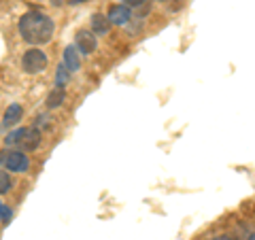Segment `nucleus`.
<instances>
[{"label": "nucleus", "mask_w": 255, "mask_h": 240, "mask_svg": "<svg viewBox=\"0 0 255 240\" xmlns=\"http://www.w3.org/2000/svg\"><path fill=\"white\" fill-rule=\"evenodd\" d=\"M21 68L26 70L28 75H38V73H43V70L47 68V55L45 51L41 49H28L26 53H23V58H21Z\"/></svg>", "instance_id": "f03ea898"}, {"label": "nucleus", "mask_w": 255, "mask_h": 240, "mask_svg": "<svg viewBox=\"0 0 255 240\" xmlns=\"http://www.w3.org/2000/svg\"><path fill=\"white\" fill-rule=\"evenodd\" d=\"M213 240H232L230 236H217V238H213Z\"/></svg>", "instance_id": "dca6fc26"}, {"label": "nucleus", "mask_w": 255, "mask_h": 240, "mask_svg": "<svg viewBox=\"0 0 255 240\" xmlns=\"http://www.w3.org/2000/svg\"><path fill=\"white\" fill-rule=\"evenodd\" d=\"M11 209H6V206H2V209H0V221H2V223H6V221H9L11 219Z\"/></svg>", "instance_id": "4468645a"}, {"label": "nucleus", "mask_w": 255, "mask_h": 240, "mask_svg": "<svg viewBox=\"0 0 255 240\" xmlns=\"http://www.w3.org/2000/svg\"><path fill=\"white\" fill-rule=\"evenodd\" d=\"M64 66H66L68 73H77V70L81 68V58H79L75 45H70L64 49Z\"/></svg>", "instance_id": "0eeeda50"}, {"label": "nucleus", "mask_w": 255, "mask_h": 240, "mask_svg": "<svg viewBox=\"0 0 255 240\" xmlns=\"http://www.w3.org/2000/svg\"><path fill=\"white\" fill-rule=\"evenodd\" d=\"M0 164H2L4 170H11V172H26L30 168V159L19 153V151H2L0 153Z\"/></svg>", "instance_id": "7ed1b4c3"}, {"label": "nucleus", "mask_w": 255, "mask_h": 240, "mask_svg": "<svg viewBox=\"0 0 255 240\" xmlns=\"http://www.w3.org/2000/svg\"><path fill=\"white\" fill-rule=\"evenodd\" d=\"M68 79H70V73L66 70V66H60L58 70H55V83H58V87L66 85V83H68Z\"/></svg>", "instance_id": "9b49d317"}, {"label": "nucleus", "mask_w": 255, "mask_h": 240, "mask_svg": "<svg viewBox=\"0 0 255 240\" xmlns=\"http://www.w3.org/2000/svg\"><path fill=\"white\" fill-rule=\"evenodd\" d=\"M38 142H41V132H38V127H23L19 145L26 147L28 151H32V149L38 147Z\"/></svg>", "instance_id": "423d86ee"}, {"label": "nucleus", "mask_w": 255, "mask_h": 240, "mask_svg": "<svg viewBox=\"0 0 255 240\" xmlns=\"http://www.w3.org/2000/svg\"><path fill=\"white\" fill-rule=\"evenodd\" d=\"M64 98H66L64 90H62V87H55V90L49 96H47V109H58L62 102H64Z\"/></svg>", "instance_id": "9d476101"}, {"label": "nucleus", "mask_w": 255, "mask_h": 240, "mask_svg": "<svg viewBox=\"0 0 255 240\" xmlns=\"http://www.w3.org/2000/svg\"><path fill=\"white\" fill-rule=\"evenodd\" d=\"M109 30H111V21L105 17V15H100V13H94L92 15V32L96 36H105L109 34Z\"/></svg>", "instance_id": "6e6552de"}, {"label": "nucleus", "mask_w": 255, "mask_h": 240, "mask_svg": "<svg viewBox=\"0 0 255 240\" xmlns=\"http://www.w3.org/2000/svg\"><path fill=\"white\" fill-rule=\"evenodd\" d=\"M124 4L132 9V6H142V4H145V0H124Z\"/></svg>", "instance_id": "2eb2a0df"}, {"label": "nucleus", "mask_w": 255, "mask_h": 240, "mask_svg": "<svg viewBox=\"0 0 255 240\" xmlns=\"http://www.w3.org/2000/svg\"><path fill=\"white\" fill-rule=\"evenodd\" d=\"M107 19L111 23H115V26H126V23H130V19H132V9L126 4H113V6H109Z\"/></svg>", "instance_id": "39448f33"}, {"label": "nucleus", "mask_w": 255, "mask_h": 240, "mask_svg": "<svg viewBox=\"0 0 255 240\" xmlns=\"http://www.w3.org/2000/svg\"><path fill=\"white\" fill-rule=\"evenodd\" d=\"M98 47V41H96V34L90 30H79L77 36H75V49L83 55H90L96 51Z\"/></svg>", "instance_id": "20e7f679"}, {"label": "nucleus", "mask_w": 255, "mask_h": 240, "mask_svg": "<svg viewBox=\"0 0 255 240\" xmlns=\"http://www.w3.org/2000/svg\"><path fill=\"white\" fill-rule=\"evenodd\" d=\"M11 189V179L9 174H6L4 170H0V194H4V191Z\"/></svg>", "instance_id": "f8f14e48"}, {"label": "nucleus", "mask_w": 255, "mask_h": 240, "mask_svg": "<svg viewBox=\"0 0 255 240\" xmlns=\"http://www.w3.org/2000/svg\"><path fill=\"white\" fill-rule=\"evenodd\" d=\"M21 134H23V127H21V130H15V132H11V134L4 138V142H6V145H19Z\"/></svg>", "instance_id": "ddd939ff"}, {"label": "nucleus", "mask_w": 255, "mask_h": 240, "mask_svg": "<svg viewBox=\"0 0 255 240\" xmlns=\"http://www.w3.org/2000/svg\"><path fill=\"white\" fill-rule=\"evenodd\" d=\"M0 209H2V202H0Z\"/></svg>", "instance_id": "f3484780"}, {"label": "nucleus", "mask_w": 255, "mask_h": 240, "mask_svg": "<svg viewBox=\"0 0 255 240\" xmlns=\"http://www.w3.org/2000/svg\"><path fill=\"white\" fill-rule=\"evenodd\" d=\"M19 34L30 45H45L53 36V21L49 15H45L41 11H30L26 15H21Z\"/></svg>", "instance_id": "f257e3e1"}, {"label": "nucleus", "mask_w": 255, "mask_h": 240, "mask_svg": "<svg viewBox=\"0 0 255 240\" xmlns=\"http://www.w3.org/2000/svg\"><path fill=\"white\" fill-rule=\"evenodd\" d=\"M23 115V111L19 105H11L9 109H6V113H4V125H15V123H19V119Z\"/></svg>", "instance_id": "1a4fd4ad"}]
</instances>
